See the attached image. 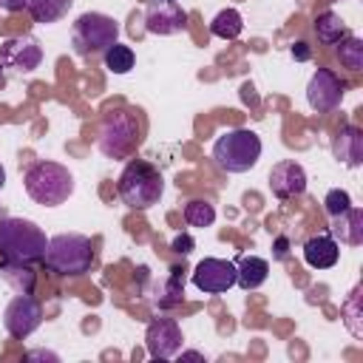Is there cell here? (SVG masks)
Instances as JSON below:
<instances>
[{"label": "cell", "instance_id": "27", "mask_svg": "<svg viewBox=\"0 0 363 363\" xmlns=\"http://www.w3.org/2000/svg\"><path fill=\"white\" fill-rule=\"evenodd\" d=\"M357 303H360V286H354V289H352V295H349V301L343 303V320H346V326L352 329V335H357V337H360L363 332H360V329H357V323H354V320L360 318Z\"/></svg>", "mask_w": 363, "mask_h": 363}, {"label": "cell", "instance_id": "12", "mask_svg": "<svg viewBox=\"0 0 363 363\" xmlns=\"http://www.w3.org/2000/svg\"><path fill=\"white\" fill-rule=\"evenodd\" d=\"M182 343H184V335H182V326L173 318H153L150 320V326L145 332V346H147L150 357L167 360V357L179 354Z\"/></svg>", "mask_w": 363, "mask_h": 363}, {"label": "cell", "instance_id": "4", "mask_svg": "<svg viewBox=\"0 0 363 363\" xmlns=\"http://www.w3.org/2000/svg\"><path fill=\"white\" fill-rule=\"evenodd\" d=\"M261 159V139L250 128H233L224 130L213 142V162L224 173H247Z\"/></svg>", "mask_w": 363, "mask_h": 363}, {"label": "cell", "instance_id": "32", "mask_svg": "<svg viewBox=\"0 0 363 363\" xmlns=\"http://www.w3.org/2000/svg\"><path fill=\"white\" fill-rule=\"evenodd\" d=\"M26 357H51V360H57V354H51V352H28Z\"/></svg>", "mask_w": 363, "mask_h": 363}, {"label": "cell", "instance_id": "28", "mask_svg": "<svg viewBox=\"0 0 363 363\" xmlns=\"http://www.w3.org/2000/svg\"><path fill=\"white\" fill-rule=\"evenodd\" d=\"M193 247H196V244H193V238H190V235H176V238H173V250H176V252H182V255H187Z\"/></svg>", "mask_w": 363, "mask_h": 363}, {"label": "cell", "instance_id": "20", "mask_svg": "<svg viewBox=\"0 0 363 363\" xmlns=\"http://www.w3.org/2000/svg\"><path fill=\"white\" fill-rule=\"evenodd\" d=\"M315 34H318V43L335 45V43H340L349 34V28H346V23L335 11H323V14L315 17Z\"/></svg>", "mask_w": 363, "mask_h": 363}, {"label": "cell", "instance_id": "13", "mask_svg": "<svg viewBox=\"0 0 363 363\" xmlns=\"http://www.w3.org/2000/svg\"><path fill=\"white\" fill-rule=\"evenodd\" d=\"M187 26V11L176 3V0H156L147 6V14H145V28L150 34H179L182 28Z\"/></svg>", "mask_w": 363, "mask_h": 363}, {"label": "cell", "instance_id": "17", "mask_svg": "<svg viewBox=\"0 0 363 363\" xmlns=\"http://www.w3.org/2000/svg\"><path fill=\"white\" fill-rule=\"evenodd\" d=\"M332 238L340 241V244H349V247H357L363 244V210L357 207H349L346 213L335 216L332 218Z\"/></svg>", "mask_w": 363, "mask_h": 363}, {"label": "cell", "instance_id": "22", "mask_svg": "<svg viewBox=\"0 0 363 363\" xmlns=\"http://www.w3.org/2000/svg\"><path fill=\"white\" fill-rule=\"evenodd\" d=\"M210 31H213L216 37H221V40H235V37L244 31V17H241L235 9H224V11H218V14L213 17Z\"/></svg>", "mask_w": 363, "mask_h": 363}, {"label": "cell", "instance_id": "24", "mask_svg": "<svg viewBox=\"0 0 363 363\" xmlns=\"http://www.w3.org/2000/svg\"><path fill=\"white\" fill-rule=\"evenodd\" d=\"M184 221H187L190 227H210V224L216 221V210H213L210 201L193 199V201L184 204Z\"/></svg>", "mask_w": 363, "mask_h": 363}, {"label": "cell", "instance_id": "2", "mask_svg": "<svg viewBox=\"0 0 363 363\" xmlns=\"http://www.w3.org/2000/svg\"><path fill=\"white\" fill-rule=\"evenodd\" d=\"M116 193L119 199L133 207V210H147L153 204H159L162 193H164V179L162 173L145 162V159H130L125 164V170L119 173V182H116Z\"/></svg>", "mask_w": 363, "mask_h": 363}, {"label": "cell", "instance_id": "3", "mask_svg": "<svg viewBox=\"0 0 363 363\" xmlns=\"http://www.w3.org/2000/svg\"><path fill=\"white\" fill-rule=\"evenodd\" d=\"M23 184H26L28 199L43 204V207H57V204L68 201L71 193H74V176L60 162H37V164H31L26 179H23Z\"/></svg>", "mask_w": 363, "mask_h": 363}, {"label": "cell", "instance_id": "16", "mask_svg": "<svg viewBox=\"0 0 363 363\" xmlns=\"http://www.w3.org/2000/svg\"><path fill=\"white\" fill-rule=\"evenodd\" d=\"M340 258V247L337 241L323 233V235H312L306 244H303V261L312 267V269H329L335 267Z\"/></svg>", "mask_w": 363, "mask_h": 363}, {"label": "cell", "instance_id": "7", "mask_svg": "<svg viewBox=\"0 0 363 363\" xmlns=\"http://www.w3.org/2000/svg\"><path fill=\"white\" fill-rule=\"evenodd\" d=\"M139 142V119L130 111H111L102 119L99 136H96V147L102 156L108 159H122L128 156Z\"/></svg>", "mask_w": 363, "mask_h": 363}, {"label": "cell", "instance_id": "18", "mask_svg": "<svg viewBox=\"0 0 363 363\" xmlns=\"http://www.w3.org/2000/svg\"><path fill=\"white\" fill-rule=\"evenodd\" d=\"M233 264H235V284L241 289H258L269 275V264L258 255H241Z\"/></svg>", "mask_w": 363, "mask_h": 363}, {"label": "cell", "instance_id": "31", "mask_svg": "<svg viewBox=\"0 0 363 363\" xmlns=\"http://www.w3.org/2000/svg\"><path fill=\"white\" fill-rule=\"evenodd\" d=\"M286 247H289V241L281 235V238L275 241V258H286Z\"/></svg>", "mask_w": 363, "mask_h": 363}, {"label": "cell", "instance_id": "33", "mask_svg": "<svg viewBox=\"0 0 363 363\" xmlns=\"http://www.w3.org/2000/svg\"><path fill=\"white\" fill-rule=\"evenodd\" d=\"M6 184V170H3V164H0V187Z\"/></svg>", "mask_w": 363, "mask_h": 363}, {"label": "cell", "instance_id": "25", "mask_svg": "<svg viewBox=\"0 0 363 363\" xmlns=\"http://www.w3.org/2000/svg\"><path fill=\"white\" fill-rule=\"evenodd\" d=\"M133 51L128 48V45H119V43H113L108 51H105V68L111 71V74H128L130 68H133Z\"/></svg>", "mask_w": 363, "mask_h": 363}, {"label": "cell", "instance_id": "14", "mask_svg": "<svg viewBox=\"0 0 363 363\" xmlns=\"http://www.w3.org/2000/svg\"><path fill=\"white\" fill-rule=\"evenodd\" d=\"M269 190L275 199H295L306 190V170L292 162V159H284L278 164H272L269 170Z\"/></svg>", "mask_w": 363, "mask_h": 363}, {"label": "cell", "instance_id": "21", "mask_svg": "<svg viewBox=\"0 0 363 363\" xmlns=\"http://www.w3.org/2000/svg\"><path fill=\"white\" fill-rule=\"evenodd\" d=\"M0 278H6L17 295H31L34 289V272L31 264H14V261H0Z\"/></svg>", "mask_w": 363, "mask_h": 363}, {"label": "cell", "instance_id": "29", "mask_svg": "<svg viewBox=\"0 0 363 363\" xmlns=\"http://www.w3.org/2000/svg\"><path fill=\"white\" fill-rule=\"evenodd\" d=\"M292 57H295V60H309L312 51H309V45H306L303 40H298V43L292 45Z\"/></svg>", "mask_w": 363, "mask_h": 363}, {"label": "cell", "instance_id": "8", "mask_svg": "<svg viewBox=\"0 0 363 363\" xmlns=\"http://www.w3.org/2000/svg\"><path fill=\"white\" fill-rule=\"evenodd\" d=\"M40 323H43V306H40V301L31 298V295H17V298H11L9 306L3 309V326H6V332H9L11 337H17V340L28 337Z\"/></svg>", "mask_w": 363, "mask_h": 363}, {"label": "cell", "instance_id": "9", "mask_svg": "<svg viewBox=\"0 0 363 363\" xmlns=\"http://www.w3.org/2000/svg\"><path fill=\"white\" fill-rule=\"evenodd\" d=\"M0 62L6 68H14L20 74H31L34 68H40L43 62V48L37 43V37L31 34H20V37H9L0 45Z\"/></svg>", "mask_w": 363, "mask_h": 363}, {"label": "cell", "instance_id": "11", "mask_svg": "<svg viewBox=\"0 0 363 363\" xmlns=\"http://www.w3.org/2000/svg\"><path fill=\"white\" fill-rule=\"evenodd\" d=\"M193 284L204 295H221L235 286V264L224 258H201L193 269Z\"/></svg>", "mask_w": 363, "mask_h": 363}, {"label": "cell", "instance_id": "15", "mask_svg": "<svg viewBox=\"0 0 363 363\" xmlns=\"http://www.w3.org/2000/svg\"><path fill=\"white\" fill-rule=\"evenodd\" d=\"M332 153L346 167H357L363 162V130L357 125L340 128L337 136H335V142H332Z\"/></svg>", "mask_w": 363, "mask_h": 363}, {"label": "cell", "instance_id": "1", "mask_svg": "<svg viewBox=\"0 0 363 363\" xmlns=\"http://www.w3.org/2000/svg\"><path fill=\"white\" fill-rule=\"evenodd\" d=\"M48 247L45 233L28 221V218H0V255L3 261H14V264H34L43 261Z\"/></svg>", "mask_w": 363, "mask_h": 363}, {"label": "cell", "instance_id": "23", "mask_svg": "<svg viewBox=\"0 0 363 363\" xmlns=\"http://www.w3.org/2000/svg\"><path fill=\"white\" fill-rule=\"evenodd\" d=\"M337 60H340L343 68H349V71H360V68H363V40L354 37V34H346V37L340 40Z\"/></svg>", "mask_w": 363, "mask_h": 363}, {"label": "cell", "instance_id": "6", "mask_svg": "<svg viewBox=\"0 0 363 363\" xmlns=\"http://www.w3.org/2000/svg\"><path fill=\"white\" fill-rule=\"evenodd\" d=\"M119 40V23L102 11H85L71 26V45L79 57L105 54Z\"/></svg>", "mask_w": 363, "mask_h": 363}, {"label": "cell", "instance_id": "26", "mask_svg": "<svg viewBox=\"0 0 363 363\" xmlns=\"http://www.w3.org/2000/svg\"><path fill=\"white\" fill-rule=\"evenodd\" d=\"M349 207H352V199H349V193H346V190H340V187L329 190V193H326V199H323V210H326V216H329V218H335V216L346 213Z\"/></svg>", "mask_w": 363, "mask_h": 363}, {"label": "cell", "instance_id": "30", "mask_svg": "<svg viewBox=\"0 0 363 363\" xmlns=\"http://www.w3.org/2000/svg\"><path fill=\"white\" fill-rule=\"evenodd\" d=\"M26 3L28 0H0V9H6V11H23Z\"/></svg>", "mask_w": 363, "mask_h": 363}, {"label": "cell", "instance_id": "10", "mask_svg": "<svg viewBox=\"0 0 363 363\" xmlns=\"http://www.w3.org/2000/svg\"><path fill=\"white\" fill-rule=\"evenodd\" d=\"M340 99H343V82L337 79V74L329 71V68H318L309 77V85H306L309 108L318 111V113H329L340 105Z\"/></svg>", "mask_w": 363, "mask_h": 363}, {"label": "cell", "instance_id": "5", "mask_svg": "<svg viewBox=\"0 0 363 363\" xmlns=\"http://www.w3.org/2000/svg\"><path fill=\"white\" fill-rule=\"evenodd\" d=\"M43 261L57 275H82L94 264V244L82 233H60L48 238Z\"/></svg>", "mask_w": 363, "mask_h": 363}, {"label": "cell", "instance_id": "19", "mask_svg": "<svg viewBox=\"0 0 363 363\" xmlns=\"http://www.w3.org/2000/svg\"><path fill=\"white\" fill-rule=\"evenodd\" d=\"M68 9H71V0H28L26 3V11L40 26H48V23L62 20L68 14Z\"/></svg>", "mask_w": 363, "mask_h": 363}]
</instances>
